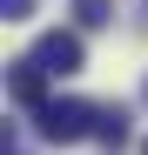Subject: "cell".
Segmentation results:
<instances>
[{"instance_id": "4", "label": "cell", "mask_w": 148, "mask_h": 155, "mask_svg": "<svg viewBox=\"0 0 148 155\" xmlns=\"http://www.w3.org/2000/svg\"><path fill=\"white\" fill-rule=\"evenodd\" d=\"M94 142L121 148V142H128V115H121V108H101V121H94Z\"/></svg>"}, {"instance_id": "5", "label": "cell", "mask_w": 148, "mask_h": 155, "mask_svg": "<svg viewBox=\"0 0 148 155\" xmlns=\"http://www.w3.org/2000/svg\"><path fill=\"white\" fill-rule=\"evenodd\" d=\"M74 20H81V27H108V20H114V0H74Z\"/></svg>"}, {"instance_id": "2", "label": "cell", "mask_w": 148, "mask_h": 155, "mask_svg": "<svg viewBox=\"0 0 148 155\" xmlns=\"http://www.w3.org/2000/svg\"><path fill=\"white\" fill-rule=\"evenodd\" d=\"M27 61H40V68L61 81V74H81V61H88V54H81V34L54 27V34H40V41H34V54H27Z\"/></svg>"}, {"instance_id": "6", "label": "cell", "mask_w": 148, "mask_h": 155, "mask_svg": "<svg viewBox=\"0 0 148 155\" xmlns=\"http://www.w3.org/2000/svg\"><path fill=\"white\" fill-rule=\"evenodd\" d=\"M0 14H7V20H27V14H34V0H0Z\"/></svg>"}, {"instance_id": "3", "label": "cell", "mask_w": 148, "mask_h": 155, "mask_svg": "<svg viewBox=\"0 0 148 155\" xmlns=\"http://www.w3.org/2000/svg\"><path fill=\"white\" fill-rule=\"evenodd\" d=\"M47 81H54V74H47L40 61H20V68H14V101H20L27 115H40L47 101H54V94H47Z\"/></svg>"}, {"instance_id": "1", "label": "cell", "mask_w": 148, "mask_h": 155, "mask_svg": "<svg viewBox=\"0 0 148 155\" xmlns=\"http://www.w3.org/2000/svg\"><path fill=\"white\" fill-rule=\"evenodd\" d=\"M94 121H101V108H94V101H74V94L47 101V108L34 115L40 142H88V135H94Z\"/></svg>"}, {"instance_id": "7", "label": "cell", "mask_w": 148, "mask_h": 155, "mask_svg": "<svg viewBox=\"0 0 148 155\" xmlns=\"http://www.w3.org/2000/svg\"><path fill=\"white\" fill-rule=\"evenodd\" d=\"M141 155H148V142H141Z\"/></svg>"}]
</instances>
